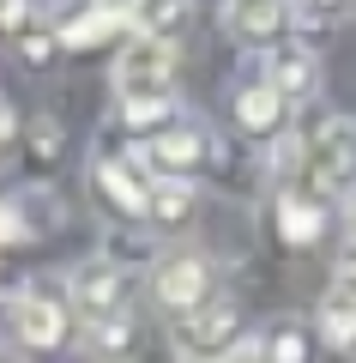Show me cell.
<instances>
[{"instance_id": "5bb4252c", "label": "cell", "mask_w": 356, "mask_h": 363, "mask_svg": "<svg viewBox=\"0 0 356 363\" xmlns=\"http://www.w3.org/2000/svg\"><path fill=\"white\" fill-rule=\"evenodd\" d=\"M314 333L326 339L332 351H356V297L344 285H326V297H320V309H314Z\"/></svg>"}, {"instance_id": "d6986e66", "label": "cell", "mask_w": 356, "mask_h": 363, "mask_svg": "<svg viewBox=\"0 0 356 363\" xmlns=\"http://www.w3.org/2000/svg\"><path fill=\"white\" fill-rule=\"evenodd\" d=\"M13 43H18V55H30V61H37V67H42V61H49V55H54V43H49V30H42L37 18H30V25L18 30Z\"/></svg>"}, {"instance_id": "30bf717a", "label": "cell", "mask_w": 356, "mask_h": 363, "mask_svg": "<svg viewBox=\"0 0 356 363\" xmlns=\"http://www.w3.org/2000/svg\"><path fill=\"white\" fill-rule=\"evenodd\" d=\"M224 25L236 43H254V49L266 43L272 49V37L290 25V0H224Z\"/></svg>"}, {"instance_id": "ba28073f", "label": "cell", "mask_w": 356, "mask_h": 363, "mask_svg": "<svg viewBox=\"0 0 356 363\" xmlns=\"http://www.w3.org/2000/svg\"><path fill=\"white\" fill-rule=\"evenodd\" d=\"M97 194H103V206L109 212H127V218H145V200H151V176H145V164L133 152H103L97 157Z\"/></svg>"}, {"instance_id": "2e32d148", "label": "cell", "mask_w": 356, "mask_h": 363, "mask_svg": "<svg viewBox=\"0 0 356 363\" xmlns=\"http://www.w3.org/2000/svg\"><path fill=\"white\" fill-rule=\"evenodd\" d=\"M188 218H193V182H151L145 224H157V230H181Z\"/></svg>"}, {"instance_id": "52a82bcc", "label": "cell", "mask_w": 356, "mask_h": 363, "mask_svg": "<svg viewBox=\"0 0 356 363\" xmlns=\"http://www.w3.org/2000/svg\"><path fill=\"white\" fill-rule=\"evenodd\" d=\"M308 182L314 188H356V121L350 116H332L320 133H308Z\"/></svg>"}, {"instance_id": "8fae6325", "label": "cell", "mask_w": 356, "mask_h": 363, "mask_svg": "<svg viewBox=\"0 0 356 363\" xmlns=\"http://www.w3.org/2000/svg\"><path fill=\"white\" fill-rule=\"evenodd\" d=\"M266 85H278V91H284V104L308 97V91L320 85V61H314V43H278V49L266 55Z\"/></svg>"}, {"instance_id": "7a4b0ae2", "label": "cell", "mask_w": 356, "mask_h": 363, "mask_svg": "<svg viewBox=\"0 0 356 363\" xmlns=\"http://www.w3.org/2000/svg\"><path fill=\"white\" fill-rule=\"evenodd\" d=\"M133 157L145 164L151 182H193L205 164H217V145H212V133H205L200 121H169V128L145 133V140L133 145Z\"/></svg>"}, {"instance_id": "5b68a950", "label": "cell", "mask_w": 356, "mask_h": 363, "mask_svg": "<svg viewBox=\"0 0 356 363\" xmlns=\"http://www.w3.org/2000/svg\"><path fill=\"white\" fill-rule=\"evenodd\" d=\"M13 339L25 351H37V357L67 351V339H73V303L54 297V291H25V297H13Z\"/></svg>"}, {"instance_id": "603a6c76", "label": "cell", "mask_w": 356, "mask_h": 363, "mask_svg": "<svg viewBox=\"0 0 356 363\" xmlns=\"http://www.w3.org/2000/svg\"><path fill=\"white\" fill-rule=\"evenodd\" d=\"M344 224H350V230H356V188H350V194H344Z\"/></svg>"}, {"instance_id": "e0dca14e", "label": "cell", "mask_w": 356, "mask_h": 363, "mask_svg": "<svg viewBox=\"0 0 356 363\" xmlns=\"http://www.w3.org/2000/svg\"><path fill=\"white\" fill-rule=\"evenodd\" d=\"M350 13H356V0H290V18L308 30V37H320V30H338Z\"/></svg>"}, {"instance_id": "7402d4cb", "label": "cell", "mask_w": 356, "mask_h": 363, "mask_svg": "<svg viewBox=\"0 0 356 363\" xmlns=\"http://www.w3.org/2000/svg\"><path fill=\"white\" fill-rule=\"evenodd\" d=\"M332 285H344V291L356 297V242H350V248L338 255V279H332Z\"/></svg>"}, {"instance_id": "ffe728a7", "label": "cell", "mask_w": 356, "mask_h": 363, "mask_svg": "<svg viewBox=\"0 0 356 363\" xmlns=\"http://www.w3.org/2000/svg\"><path fill=\"white\" fill-rule=\"evenodd\" d=\"M217 363H272V357H266V345H260V339H242V345H236V351H224Z\"/></svg>"}, {"instance_id": "7c38bea8", "label": "cell", "mask_w": 356, "mask_h": 363, "mask_svg": "<svg viewBox=\"0 0 356 363\" xmlns=\"http://www.w3.org/2000/svg\"><path fill=\"white\" fill-rule=\"evenodd\" d=\"M284 91L278 85H266V79H248L242 91H236V128L242 133H254V140H272V133L284 128Z\"/></svg>"}, {"instance_id": "8992f818", "label": "cell", "mask_w": 356, "mask_h": 363, "mask_svg": "<svg viewBox=\"0 0 356 363\" xmlns=\"http://www.w3.org/2000/svg\"><path fill=\"white\" fill-rule=\"evenodd\" d=\"M176 339H181V357L188 363H212V357H224V351L242 345V309H236L229 297H212L205 309L181 315Z\"/></svg>"}, {"instance_id": "4fadbf2b", "label": "cell", "mask_w": 356, "mask_h": 363, "mask_svg": "<svg viewBox=\"0 0 356 363\" xmlns=\"http://www.w3.org/2000/svg\"><path fill=\"white\" fill-rule=\"evenodd\" d=\"M188 18H193V0H127L133 37H151V43H176Z\"/></svg>"}, {"instance_id": "ac0fdd59", "label": "cell", "mask_w": 356, "mask_h": 363, "mask_svg": "<svg viewBox=\"0 0 356 363\" xmlns=\"http://www.w3.org/2000/svg\"><path fill=\"white\" fill-rule=\"evenodd\" d=\"M260 345H266L272 363H308V327L302 321H272Z\"/></svg>"}, {"instance_id": "9c48e42d", "label": "cell", "mask_w": 356, "mask_h": 363, "mask_svg": "<svg viewBox=\"0 0 356 363\" xmlns=\"http://www.w3.org/2000/svg\"><path fill=\"white\" fill-rule=\"evenodd\" d=\"M121 25H127L121 6H109V0H85V6H73V13L54 25V43H61V49H97V43L121 37Z\"/></svg>"}, {"instance_id": "6da1fadb", "label": "cell", "mask_w": 356, "mask_h": 363, "mask_svg": "<svg viewBox=\"0 0 356 363\" xmlns=\"http://www.w3.org/2000/svg\"><path fill=\"white\" fill-rule=\"evenodd\" d=\"M115 97L133 121H151L169 109L176 97V43H151V37H133L121 43L115 55Z\"/></svg>"}, {"instance_id": "3957f363", "label": "cell", "mask_w": 356, "mask_h": 363, "mask_svg": "<svg viewBox=\"0 0 356 363\" xmlns=\"http://www.w3.org/2000/svg\"><path fill=\"white\" fill-rule=\"evenodd\" d=\"M67 303H73V315L91 321V327L121 321V315H127V272L115 267V260H103V255L79 260V267L67 272Z\"/></svg>"}, {"instance_id": "9a60e30c", "label": "cell", "mask_w": 356, "mask_h": 363, "mask_svg": "<svg viewBox=\"0 0 356 363\" xmlns=\"http://www.w3.org/2000/svg\"><path fill=\"white\" fill-rule=\"evenodd\" d=\"M320 206H314V194H302V188H284L278 194V230H284V242L290 248H308V242H320Z\"/></svg>"}, {"instance_id": "44dd1931", "label": "cell", "mask_w": 356, "mask_h": 363, "mask_svg": "<svg viewBox=\"0 0 356 363\" xmlns=\"http://www.w3.org/2000/svg\"><path fill=\"white\" fill-rule=\"evenodd\" d=\"M13 140H18V116H13V104L0 97V157L13 152Z\"/></svg>"}, {"instance_id": "277c9868", "label": "cell", "mask_w": 356, "mask_h": 363, "mask_svg": "<svg viewBox=\"0 0 356 363\" xmlns=\"http://www.w3.org/2000/svg\"><path fill=\"white\" fill-rule=\"evenodd\" d=\"M151 297L163 303L169 315H193L217 297V267L200 255V248H176L151 267Z\"/></svg>"}]
</instances>
